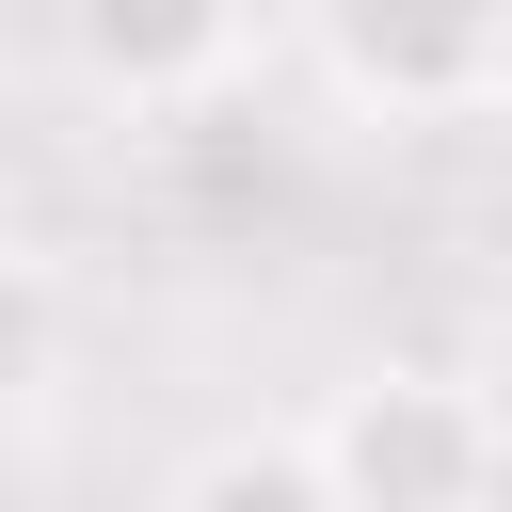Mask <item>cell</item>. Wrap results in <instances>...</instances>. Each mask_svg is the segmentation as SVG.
I'll use <instances>...</instances> for the list:
<instances>
[{
    "instance_id": "5b68a950",
    "label": "cell",
    "mask_w": 512,
    "mask_h": 512,
    "mask_svg": "<svg viewBox=\"0 0 512 512\" xmlns=\"http://www.w3.org/2000/svg\"><path fill=\"white\" fill-rule=\"evenodd\" d=\"M48 352H64V304H48V272L0 240V432L32 416V384H48Z\"/></svg>"
},
{
    "instance_id": "6da1fadb",
    "label": "cell",
    "mask_w": 512,
    "mask_h": 512,
    "mask_svg": "<svg viewBox=\"0 0 512 512\" xmlns=\"http://www.w3.org/2000/svg\"><path fill=\"white\" fill-rule=\"evenodd\" d=\"M304 448L336 464L352 512H496V464H512L496 400L448 384V368H352V384L304 416Z\"/></svg>"
},
{
    "instance_id": "3957f363",
    "label": "cell",
    "mask_w": 512,
    "mask_h": 512,
    "mask_svg": "<svg viewBox=\"0 0 512 512\" xmlns=\"http://www.w3.org/2000/svg\"><path fill=\"white\" fill-rule=\"evenodd\" d=\"M48 16H64V64L96 96H128V112L208 96L240 64V32H256V0H48Z\"/></svg>"
},
{
    "instance_id": "277c9868",
    "label": "cell",
    "mask_w": 512,
    "mask_h": 512,
    "mask_svg": "<svg viewBox=\"0 0 512 512\" xmlns=\"http://www.w3.org/2000/svg\"><path fill=\"white\" fill-rule=\"evenodd\" d=\"M160 512H352V496H336V464H320L304 432H224V448L176 464Z\"/></svg>"
},
{
    "instance_id": "7a4b0ae2",
    "label": "cell",
    "mask_w": 512,
    "mask_h": 512,
    "mask_svg": "<svg viewBox=\"0 0 512 512\" xmlns=\"http://www.w3.org/2000/svg\"><path fill=\"white\" fill-rule=\"evenodd\" d=\"M304 48L384 128H464L512 96V0H304Z\"/></svg>"
}]
</instances>
